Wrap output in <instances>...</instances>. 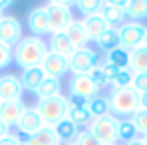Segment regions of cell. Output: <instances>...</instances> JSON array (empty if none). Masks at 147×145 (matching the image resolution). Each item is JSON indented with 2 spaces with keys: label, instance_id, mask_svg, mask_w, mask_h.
Wrapping results in <instances>:
<instances>
[{
  "label": "cell",
  "instance_id": "obj_16",
  "mask_svg": "<svg viewBox=\"0 0 147 145\" xmlns=\"http://www.w3.org/2000/svg\"><path fill=\"white\" fill-rule=\"evenodd\" d=\"M101 16L111 28H119L125 22V12H123V2H101Z\"/></svg>",
  "mask_w": 147,
  "mask_h": 145
},
{
  "label": "cell",
  "instance_id": "obj_38",
  "mask_svg": "<svg viewBox=\"0 0 147 145\" xmlns=\"http://www.w3.org/2000/svg\"><path fill=\"white\" fill-rule=\"evenodd\" d=\"M0 145H22V139L18 135H14V133H8L6 137L0 139Z\"/></svg>",
  "mask_w": 147,
  "mask_h": 145
},
{
  "label": "cell",
  "instance_id": "obj_29",
  "mask_svg": "<svg viewBox=\"0 0 147 145\" xmlns=\"http://www.w3.org/2000/svg\"><path fill=\"white\" fill-rule=\"evenodd\" d=\"M117 131H119V141H123V143H127L131 139H137V129H135L133 121L129 119V117L127 119H119Z\"/></svg>",
  "mask_w": 147,
  "mask_h": 145
},
{
  "label": "cell",
  "instance_id": "obj_25",
  "mask_svg": "<svg viewBox=\"0 0 147 145\" xmlns=\"http://www.w3.org/2000/svg\"><path fill=\"white\" fill-rule=\"evenodd\" d=\"M68 119H72L76 125H78V129H88V125L92 123V115H90V111H88V107L86 105H70V109H68V115H66Z\"/></svg>",
  "mask_w": 147,
  "mask_h": 145
},
{
  "label": "cell",
  "instance_id": "obj_10",
  "mask_svg": "<svg viewBox=\"0 0 147 145\" xmlns=\"http://www.w3.org/2000/svg\"><path fill=\"white\" fill-rule=\"evenodd\" d=\"M68 90H70V94H68V96L82 97V99H86V101L99 94L98 86L92 82L90 74H88V76H72V78H70V82H68Z\"/></svg>",
  "mask_w": 147,
  "mask_h": 145
},
{
  "label": "cell",
  "instance_id": "obj_1",
  "mask_svg": "<svg viewBox=\"0 0 147 145\" xmlns=\"http://www.w3.org/2000/svg\"><path fill=\"white\" fill-rule=\"evenodd\" d=\"M48 42L44 38H36V36H28L22 38L14 48H12V62L20 68V70H28V68H38L46 54H48Z\"/></svg>",
  "mask_w": 147,
  "mask_h": 145
},
{
  "label": "cell",
  "instance_id": "obj_45",
  "mask_svg": "<svg viewBox=\"0 0 147 145\" xmlns=\"http://www.w3.org/2000/svg\"><path fill=\"white\" fill-rule=\"evenodd\" d=\"M62 145H74V143H62Z\"/></svg>",
  "mask_w": 147,
  "mask_h": 145
},
{
  "label": "cell",
  "instance_id": "obj_20",
  "mask_svg": "<svg viewBox=\"0 0 147 145\" xmlns=\"http://www.w3.org/2000/svg\"><path fill=\"white\" fill-rule=\"evenodd\" d=\"M34 94H36L38 99H48V97L62 96V80H58V78H48V76H46Z\"/></svg>",
  "mask_w": 147,
  "mask_h": 145
},
{
  "label": "cell",
  "instance_id": "obj_26",
  "mask_svg": "<svg viewBox=\"0 0 147 145\" xmlns=\"http://www.w3.org/2000/svg\"><path fill=\"white\" fill-rule=\"evenodd\" d=\"M103 62H105V64H109V66H111V68H115V70H127V68H129V52H127V50H123L121 46H119V48L107 52Z\"/></svg>",
  "mask_w": 147,
  "mask_h": 145
},
{
  "label": "cell",
  "instance_id": "obj_35",
  "mask_svg": "<svg viewBox=\"0 0 147 145\" xmlns=\"http://www.w3.org/2000/svg\"><path fill=\"white\" fill-rule=\"evenodd\" d=\"M12 64V48L0 44V70H6Z\"/></svg>",
  "mask_w": 147,
  "mask_h": 145
},
{
  "label": "cell",
  "instance_id": "obj_23",
  "mask_svg": "<svg viewBox=\"0 0 147 145\" xmlns=\"http://www.w3.org/2000/svg\"><path fill=\"white\" fill-rule=\"evenodd\" d=\"M123 12H125V18H131L133 22L145 20L147 18V0H129V2H123Z\"/></svg>",
  "mask_w": 147,
  "mask_h": 145
},
{
  "label": "cell",
  "instance_id": "obj_24",
  "mask_svg": "<svg viewBox=\"0 0 147 145\" xmlns=\"http://www.w3.org/2000/svg\"><path fill=\"white\" fill-rule=\"evenodd\" d=\"M129 70L133 74L147 72V46H139L129 52Z\"/></svg>",
  "mask_w": 147,
  "mask_h": 145
},
{
  "label": "cell",
  "instance_id": "obj_13",
  "mask_svg": "<svg viewBox=\"0 0 147 145\" xmlns=\"http://www.w3.org/2000/svg\"><path fill=\"white\" fill-rule=\"evenodd\" d=\"M26 105L22 99H12V101H0V121L6 123L8 127L16 125L18 119L26 111Z\"/></svg>",
  "mask_w": 147,
  "mask_h": 145
},
{
  "label": "cell",
  "instance_id": "obj_15",
  "mask_svg": "<svg viewBox=\"0 0 147 145\" xmlns=\"http://www.w3.org/2000/svg\"><path fill=\"white\" fill-rule=\"evenodd\" d=\"M20 133H24L26 137L28 135H34L38 129H42L44 127V123L40 119V115H38V111L34 109V107H26V111L22 113V117L18 119V123L14 125Z\"/></svg>",
  "mask_w": 147,
  "mask_h": 145
},
{
  "label": "cell",
  "instance_id": "obj_19",
  "mask_svg": "<svg viewBox=\"0 0 147 145\" xmlns=\"http://www.w3.org/2000/svg\"><path fill=\"white\" fill-rule=\"evenodd\" d=\"M46 78V74L42 72V68H28V70H22L20 74V84H22V90L24 92H30L34 94L38 90V86L42 84V80Z\"/></svg>",
  "mask_w": 147,
  "mask_h": 145
},
{
  "label": "cell",
  "instance_id": "obj_22",
  "mask_svg": "<svg viewBox=\"0 0 147 145\" xmlns=\"http://www.w3.org/2000/svg\"><path fill=\"white\" fill-rule=\"evenodd\" d=\"M54 131H56V135L60 137L62 143H74L76 135L80 133L78 125H76L72 119H68V117H64V119L58 121V123L54 125Z\"/></svg>",
  "mask_w": 147,
  "mask_h": 145
},
{
  "label": "cell",
  "instance_id": "obj_46",
  "mask_svg": "<svg viewBox=\"0 0 147 145\" xmlns=\"http://www.w3.org/2000/svg\"><path fill=\"white\" fill-rule=\"evenodd\" d=\"M0 18H2V14H0Z\"/></svg>",
  "mask_w": 147,
  "mask_h": 145
},
{
  "label": "cell",
  "instance_id": "obj_17",
  "mask_svg": "<svg viewBox=\"0 0 147 145\" xmlns=\"http://www.w3.org/2000/svg\"><path fill=\"white\" fill-rule=\"evenodd\" d=\"M48 50L52 52V54H58V56L66 58V60H70V56L76 52V48H74V44L70 42V38H68V34H66V32L50 34Z\"/></svg>",
  "mask_w": 147,
  "mask_h": 145
},
{
  "label": "cell",
  "instance_id": "obj_2",
  "mask_svg": "<svg viewBox=\"0 0 147 145\" xmlns=\"http://www.w3.org/2000/svg\"><path fill=\"white\" fill-rule=\"evenodd\" d=\"M109 113L115 115L117 119L123 117H131L137 109H139V94L133 88H119V90H111L109 94Z\"/></svg>",
  "mask_w": 147,
  "mask_h": 145
},
{
  "label": "cell",
  "instance_id": "obj_32",
  "mask_svg": "<svg viewBox=\"0 0 147 145\" xmlns=\"http://www.w3.org/2000/svg\"><path fill=\"white\" fill-rule=\"evenodd\" d=\"M129 119L133 121V125H135V129H137V133H147V109H137Z\"/></svg>",
  "mask_w": 147,
  "mask_h": 145
},
{
  "label": "cell",
  "instance_id": "obj_47",
  "mask_svg": "<svg viewBox=\"0 0 147 145\" xmlns=\"http://www.w3.org/2000/svg\"><path fill=\"white\" fill-rule=\"evenodd\" d=\"M117 145H119V143H117Z\"/></svg>",
  "mask_w": 147,
  "mask_h": 145
},
{
  "label": "cell",
  "instance_id": "obj_43",
  "mask_svg": "<svg viewBox=\"0 0 147 145\" xmlns=\"http://www.w3.org/2000/svg\"><path fill=\"white\" fill-rule=\"evenodd\" d=\"M141 141H143V143L147 145V133H145V135H143V139H141Z\"/></svg>",
  "mask_w": 147,
  "mask_h": 145
},
{
  "label": "cell",
  "instance_id": "obj_11",
  "mask_svg": "<svg viewBox=\"0 0 147 145\" xmlns=\"http://www.w3.org/2000/svg\"><path fill=\"white\" fill-rule=\"evenodd\" d=\"M22 84L20 78L14 74H2L0 76V101H12V99H22Z\"/></svg>",
  "mask_w": 147,
  "mask_h": 145
},
{
  "label": "cell",
  "instance_id": "obj_27",
  "mask_svg": "<svg viewBox=\"0 0 147 145\" xmlns=\"http://www.w3.org/2000/svg\"><path fill=\"white\" fill-rule=\"evenodd\" d=\"M86 107H88V111H90V115L96 119V117H103V115H107L109 113V99L105 96H94L92 99H88V103H86Z\"/></svg>",
  "mask_w": 147,
  "mask_h": 145
},
{
  "label": "cell",
  "instance_id": "obj_28",
  "mask_svg": "<svg viewBox=\"0 0 147 145\" xmlns=\"http://www.w3.org/2000/svg\"><path fill=\"white\" fill-rule=\"evenodd\" d=\"M96 44H98V48L101 52H111V50L119 48V36H117V30L115 28H109L107 32H103L101 36H99L98 40H96Z\"/></svg>",
  "mask_w": 147,
  "mask_h": 145
},
{
  "label": "cell",
  "instance_id": "obj_36",
  "mask_svg": "<svg viewBox=\"0 0 147 145\" xmlns=\"http://www.w3.org/2000/svg\"><path fill=\"white\" fill-rule=\"evenodd\" d=\"M90 78H92V82L98 86V90H101V88H105V86H107V80H105L103 72H101V64H99L96 70H92V72H90Z\"/></svg>",
  "mask_w": 147,
  "mask_h": 145
},
{
  "label": "cell",
  "instance_id": "obj_44",
  "mask_svg": "<svg viewBox=\"0 0 147 145\" xmlns=\"http://www.w3.org/2000/svg\"><path fill=\"white\" fill-rule=\"evenodd\" d=\"M143 46H147V34H145V40H143Z\"/></svg>",
  "mask_w": 147,
  "mask_h": 145
},
{
  "label": "cell",
  "instance_id": "obj_34",
  "mask_svg": "<svg viewBox=\"0 0 147 145\" xmlns=\"http://www.w3.org/2000/svg\"><path fill=\"white\" fill-rule=\"evenodd\" d=\"M131 88H133L137 94H143V92H147V72H143V74H133Z\"/></svg>",
  "mask_w": 147,
  "mask_h": 145
},
{
  "label": "cell",
  "instance_id": "obj_12",
  "mask_svg": "<svg viewBox=\"0 0 147 145\" xmlns=\"http://www.w3.org/2000/svg\"><path fill=\"white\" fill-rule=\"evenodd\" d=\"M40 68H42V72L46 74L48 78H58V80H62L66 74H70L68 60L62 58V56H58V54H52V52L46 54L44 62L40 64Z\"/></svg>",
  "mask_w": 147,
  "mask_h": 145
},
{
  "label": "cell",
  "instance_id": "obj_21",
  "mask_svg": "<svg viewBox=\"0 0 147 145\" xmlns=\"http://www.w3.org/2000/svg\"><path fill=\"white\" fill-rule=\"evenodd\" d=\"M66 34H68V38H70V42L74 44L76 50H82V48L90 46V38H88V34L84 30L82 20H74L72 24H70V28L66 30Z\"/></svg>",
  "mask_w": 147,
  "mask_h": 145
},
{
  "label": "cell",
  "instance_id": "obj_14",
  "mask_svg": "<svg viewBox=\"0 0 147 145\" xmlns=\"http://www.w3.org/2000/svg\"><path fill=\"white\" fill-rule=\"evenodd\" d=\"M82 24H84V30H86L88 38H90V42H96L103 32H107V30L111 28V26L105 22V18L101 16V12L90 14V16H84Z\"/></svg>",
  "mask_w": 147,
  "mask_h": 145
},
{
  "label": "cell",
  "instance_id": "obj_5",
  "mask_svg": "<svg viewBox=\"0 0 147 145\" xmlns=\"http://www.w3.org/2000/svg\"><path fill=\"white\" fill-rule=\"evenodd\" d=\"M72 4L70 2H60V0H52L46 4V12L50 18V32L58 34V32H66L74 20L72 14Z\"/></svg>",
  "mask_w": 147,
  "mask_h": 145
},
{
  "label": "cell",
  "instance_id": "obj_6",
  "mask_svg": "<svg viewBox=\"0 0 147 145\" xmlns=\"http://www.w3.org/2000/svg\"><path fill=\"white\" fill-rule=\"evenodd\" d=\"M68 64H70V74L72 76H88L92 70H96L101 62H99L98 50L88 46V48L76 50L72 56H70Z\"/></svg>",
  "mask_w": 147,
  "mask_h": 145
},
{
  "label": "cell",
  "instance_id": "obj_18",
  "mask_svg": "<svg viewBox=\"0 0 147 145\" xmlns=\"http://www.w3.org/2000/svg\"><path fill=\"white\" fill-rule=\"evenodd\" d=\"M22 145H62V141H60V137L56 135L54 127L44 125V127H42V129H38L34 135L24 137Z\"/></svg>",
  "mask_w": 147,
  "mask_h": 145
},
{
  "label": "cell",
  "instance_id": "obj_37",
  "mask_svg": "<svg viewBox=\"0 0 147 145\" xmlns=\"http://www.w3.org/2000/svg\"><path fill=\"white\" fill-rule=\"evenodd\" d=\"M101 72H103V76H105V80H107V86H111L119 70H115V68H111L109 64H105V62H103V64H101Z\"/></svg>",
  "mask_w": 147,
  "mask_h": 145
},
{
  "label": "cell",
  "instance_id": "obj_31",
  "mask_svg": "<svg viewBox=\"0 0 147 145\" xmlns=\"http://www.w3.org/2000/svg\"><path fill=\"white\" fill-rule=\"evenodd\" d=\"M131 82H133V72L127 68V70H119L115 80H113V90H119V88H131Z\"/></svg>",
  "mask_w": 147,
  "mask_h": 145
},
{
  "label": "cell",
  "instance_id": "obj_8",
  "mask_svg": "<svg viewBox=\"0 0 147 145\" xmlns=\"http://www.w3.org/2000/svg\"><path fill=\"white\" fill-rule=\"evenodd\" d=\"M22 38H24L22 36V24L18 22V18L2 14V18H0V44L14 48Z\"/></svg>",
  "mask_w": 147,
  "mask_h": 145
},
{
  "label": "cell",
  "instance_id": "obj_7",
  "mask_svg": "<svg viewBox=\"0 0 147 145\" xmlns=\"http://www.w3.org/2000/svg\"><path fill=\"white\" fill-rule=\"evenodd\" d=\"M117 30V36H119V46L127 52L143 46V40H145L147 34V26L141 22H123Z\"/></svg>",
  "mask_w": 147,
  "mask_h": 145
},
{
  "label": "cell",
  "instance_id": "obj_40",
  "mask_svg": "<svg viewBox=\"0 0 147 145\" xmlns=\"http://www.w3.org/2000/svg\"><path fill=\"white\" fill-rule=\"evenodd\" d=\"M8 133H10V127H8L6 123H2V121H0V139H2V137H6Z\"/></svg>",
  "mask_w": 147,
  "mask_h": 145
},
{
  "label": "cell",
  "instance_id": "obj_33",
  "mask_svg": "<svg viewBox=\"0 0 147 145\" xmlns=\"http://www.w3.org/2000/svg\"><path fill=\"white\" fill-rule=\"evenodd\" d=\"M74 145H101V143H99L88 129H80V133L74 139Z\"/></svg>",
  "mask_w": 147,
  "mask_h": 145
},
{
  "label": "cell",
  "instance_id": "obj_42",
  "mask_svg": "<svg viewBox=\"0 0 147 145\" xmlns=\"http://www.w3.org/2000/svg\"><path fill=\"white\" fill-rule=\"evenodd\" d=\"M123 145H145V143L137 137V139H131V141H127V143H123Z\"/></svg>",
  "mask_w": 147,
  "mask_h": 145
},
{
  "label": "cell",
  "instance_id": "obj_41",
  "mask_svg": "<svg viewBox=\"0 0 147 145\" xmlns=\"http://www.w3.org/2000/svg\"><path fill=\"white\" fill-rule=\"evenodd\" d=\"M12 4H14L12 0H0V14H2V12H4L6 8H10Z\"/></svg>",
  "mask_w": 147,
  "mask_h": 145
},
{
  "label": "cell",
  "instance_id": "obj_30",
  "mask_svg": "<svg viewBox=\"0 0 147 145\" xmlns=\"http://www.w3.org/2000/svg\"><path fill=\"white\" fill-rule=\"evenodd\" d=\"M74 6H76L84 16L96 14V12L101 10V2H99V0H78V2H74Z\"/></svg>",
  "mask_w": 147,
  "mask_h": 145
},
{
  "label": "cell",
  "instance_id": "obj_4",
  "mask_svg": "<svg viewBox=\"0 0 147 145\" xmlns=\"http://www.w3.org/2000/svg\"><path fill=\"white\" fill-rule=\"evenodd\" d=\"M119 119L111 113L103 115V117H96L88 125V131L98 139L101 145H117L119 143Z\"/></svg>",
  "mask_w": 147,
  "mask_h": 145
},
{
  "label": "cell",
  "instance_id": "obj_3",
  "mask_svg": "<svg viewBox=\"0 0 147 145\" xmlns=\"http://www.w3.org/2000/svg\"><path fill=\"white\" fill-rule=\"evenodd\" d=\"M34 109L38 111L40 119L44 125L54 127L60 119H64L68 115V109H70V101L68 97L64 96H56V97H48V99H38V103L34 105Z\"/></svg>",
  "mask_w": 147,
  "mask_h": 145
},
{
  "label": "cell",
  "instance_id": "obj_39",
  "mask_svg": "<svg viewBox=\"0 0 147 145\" xmlns=\"http://www.w3.org/2000/svg\"><path fill=\"white\" fill-rule=\"evenodd\" d=\"M139 107L141 109H147V92L139 94Z\"/></svg>",
  "mask_w": 147,
  "mask_h": 145
},
{
  "label": "cell",
  "instance_id": "obj_9",
  "mask_svg": "<svg viewBox=\"0 0 147 145\" xmlns=\"http://www.w3.org/2000/svg\"><path fill=\"white\" fill-rule=\"evenodd\" d=\"M26 26H28V30L32 32V36H36V38L50 36L52 32H50V18H48V12H46V6L32 8V10L28 12Z\"/></svg>",
  "mask_w": 147,
  "mask_h": 145
}]
</instances>
